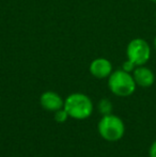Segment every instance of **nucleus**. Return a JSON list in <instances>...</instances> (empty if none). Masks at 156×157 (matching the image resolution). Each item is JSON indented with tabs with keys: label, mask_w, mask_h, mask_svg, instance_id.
<instances>
[{
	"label": "nucleus",
	"mask_w": 156,
	"mask_h": 157,
	"mask_svg": "<svg viewBox=\"0 0 156 157\" xmlns=\"http://www.w3.org/2000/svg\"><path fill=\"white\" fill-rule=\"evenodd\" d=\"M149 156L150 157H156V140L151 144L150 150H149Z\"/></svg>",
	"instance_id": "11"
},
{
	"label": "nucleus",
	"mask_w": 156,
	"mask_h": 157,
	"mask_svg": "<svg viewBox=\"0 0 156 157\" xmlns=\"http://www.w3.org/2000/svg\"><path fill=\"white\" fill-rule=\"evenodd\" d=\"M152 2H154V3H156V0H151Z\"/></svg>",
	"instance_id": "13"
},
{
	"label": "nucleus",
	"mask_w": 156,
	"mask_h": 157,
	"mask_svg": "<svg viewBox=\"0 0 156 157\" xmlns=\"http://www.w3.org/2000/svg\"><path fill=\"white\" fill-rule=\"evenodd\" d=\"M154 47H155V50H156V36H155V39H154Z\"/></svg>",
	"instance_id": "12"
},
{
	"label": "nucleus",
	"mask_w": 156,
	"mask_h": 157,
	"mask_svg": "<svg viewBox=\"0 0 156 157\" xmlns=\"http://www.w3.org/2000/svg\"><path fill=\"white\" fill-rule=\"evenodd\" d=\"M63 108L70 118L75 120H86L93 112V103L86 94L73 93L67 97Z\"/></svg>",
	"instance_id": "1"
},
{
	"label": "nucleus",
	"mask_w": 156,
	"mask_h": 157,
	"mask_svg": "<svg viewBox=\"0 0 156 157\" xmlns=\"http://www.w3.org/2000/svg\"><path fill=\"white\" fill-rule=\"evenodd\" d=\"M111 110H112V104L109 99L103 98L102 101H100L98 103V111L103 114V116H106V114H110Z\"/></svg>",
	"instance_id": "8"
},
{
	"label": "nucleus",
	"mask_w": 156,
	"mask_h": 157,
	"mask_svg": "<svg viewBox=\"0 0 156 157\" xmlns=\"http://www.w3.org/2000/svg\"><path fill=\"white\" fill-rule=\"evenodd\" d=\"M89 71L95 78L103 79L110 76L112 73V64L106 58H97L91 62Z\"/></svg>",
	"instance_id": "6"
},
{
	"label": "nucleus",
	"mask_w": 156,
	"mask_h": 157,
	"mask_svg": "<svg viewBox=\"0 0 156 157\" xmlns=\"http://www.w3.org/2000/svg\"><path fill=\"white\" fill-rule=\"evenodd\" d=\"M67 118H70V117H69V114H67V112L65 111L64 108H62V109H60V110H57V111L55 112V120L58 123L65 122V121L67 120Z\"/></svg>",
	"instance_id": "9"
},
{
	"label": "nucleus",
	"mask_w": 156,
	"mask_h": 157,
	"mask_svg": "<svg viewBox=\"0 0 156 157\" xmlns=\"http://www.w3.org/2000/svg\"><path fill=\"white\" fill-rule=\"evenodd\" d=\"M136 86L133 75L123 70L115 71L108 77L109 89L117 96H129L135 92Z\"/></svg>",
	"instance_id": "2"
},
{
	"label": "nucleus",
	"mask_w": 156,
	"mask_h": 157,
	"mask_svg": "<svg viewBox=\"0 0 156 157\" xmlns=\"http://www.w3.org/2000/svg\"><path fill=\"white\" fill-rule=\"evenodd\" d=\"M126 56L136 66L144 65L151 58V47L143 39H134L128 43Z\"/></svg>",
	"instance_id": "4"
},
{
	"label": "nucleus",
	"mask_w": 156,
	"mask_h": 157,
	"mask_svg": "<svg viewBox=\"0 0 156 157\" xmlns=\"http://www.w3.org/2000/svg\"><path fill=\"white\" fill-rule=\"evenodd\" d=\"M97 129L103 139L109 142H115L124 136L125 125L119 117L110 113L101 119L97 124Z\"/></svg>",
	"instance_id": "3"
},
{
	"label": "nucleus",
	"mask_w": 156,
	"mask_h": 157,
	"mask_svg": "<svg viewBox=\"0 0 156 157\" xmlns=\"http://www.w3.org/2000/svg\"><path fill=\"white\" fill-rule=\"evenodd\" d=\"M135 68H136V65L131 62V61H129L128 59H127V60L125 61V62L123 63V65H122V70L125 71V72H128V73L134 72V70H135Z\"/></svg>",
	"instance_id": "10"
},
{
	"label": "nucleus",
	"mask_w": 156,
	"mask_h": 157,
	"mask_svg": "<svg viewBox=\"0 0 156 157\" xmlns=\"http://www.w3.org/2000/svg\"><path fill=\"white\" fill-rule=\"evenodd\" d=\"M155 17H156V14H155Z\"/></svg>",
	"instance_id": "14"
},
{
	"label": "nucleus",
	"mask_w": 156,
	"mask_h": 157,
	"mask_svg": "<svg viewBox=\"0 0 156 157\" xmlns=\"http://www.w3.org/2000/svg\"><path fill=\"white\" fill-rule=\"evenodd\" d=\"M133 77L137 86L142 88H149L154 83L155 75L152 70L144 65L136 66L133 72Z\"/></svg>",
	"instance_id": "7"
},
{
	"label": "nucleus",
	"mask_w": 156,
	"mask_h": 157,
	"mask_svg": "<svg viewBox=\"0 0 156 157\" xmlns=\"http://www.w3.org/2000/svg\"><path fill=\"white\" fill-rule=\"evenodd\" d=\"M41 106L47 111H54L60 110L64 107V101L58 93L54 91H46L40 97Z\"/></svg>",
	"instance_id": "5"
}]
</instances>
